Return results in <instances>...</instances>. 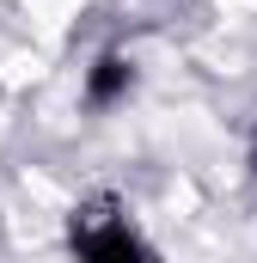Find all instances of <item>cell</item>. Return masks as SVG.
Returning <instances> with one entry per match:
<instances>
[{
	"label": "cell",
	"mask_w": 257,
	"mask_h": 263,
	"mask_svg": "<svg viewBox=\"0 0 257 263\" xmlns=\"http://www.w3.org/2000/svg\"><path fill=\"white\" fill-rule=\"evenodd\" d=\"M128 86H135V62L128 55H98L86 67V104L92 110H111L117 98H128Z\"/></svg>",
	"instance_id": "2"
},
{
	"label": "cell",
	"mask_w": 257,
	"mask_h": 263,
	"mask_svg": "<svg viewBox=\"0 0 257 263\" xmlns=\"http://www.w3.org/2000/svg\"><path fill=\"white\" fill-rule=\"evenodd\" d=\"M74 251L80 263H153V251L141 245V233L117 214V202L98 196L74 214Z\"/></svg>",
	"instance_id": "1"
}]
</instances>
